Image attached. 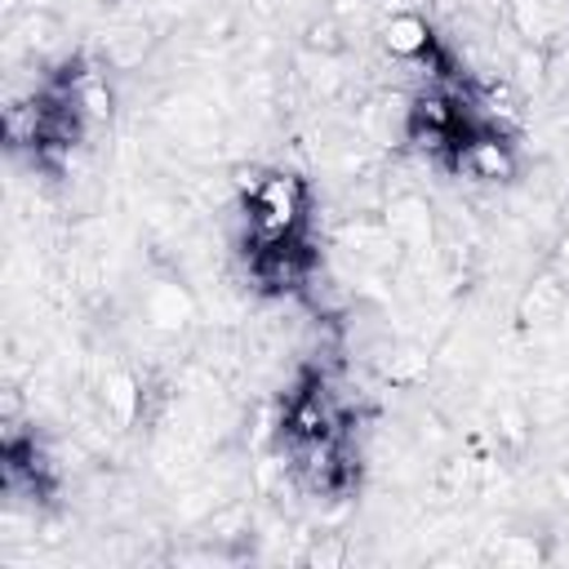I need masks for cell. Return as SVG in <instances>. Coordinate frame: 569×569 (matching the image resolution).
I'll return each instance as SVG.
<instances>
[{"label":"cell","instance_id":"6da1fadb","mask_svg":"<svg viewBox=\"0 0 569 569\" xmlns=\"http://www.w3.org/2000/svg\"><path fill=\"white\" fill-rule=\"evenodd\" d=\"M302 222V187L289 173H267L249 191V236L253 244H280L293 240Z\"/></svg>","mask_w":569,"mask_h":569},{"label":"cell","instance_id":"7a4b0ae2","mask_svg":"<svg viewBox=\"0 0 569 569\" xmlns=\"http://www.w3.org/2000/svg\"><path fill=\"white\" fill-rule=\"evenodd\" d=\"M253 271H258V280L271 284V289H293V284H302V276H307V253L298 249V240L258 244Z\"/></svg>","mask_w":569,"mask_h":569},{"label":"cell","instance_id":"3957f363","mask_svg":"<svg viewBox=\"0 0 569 569\" xmlns=\"http://www.w3.org/2000/svg\"><path fill=\"white\" fill-rule=\"evenodd\" d=\"M458 160H462L476 178H507V173H511V156H507V147H502L498 138H471V142L458 151Z\"/></svg>","mask_w":569,"mask_h":569},{"label":"cell","instance_id":"277c9868","mask_svg":"<svg viewBox=\"0 0 569 569\" xmlns=\"http://www.w3.org/2000/svg\"><path fill=\"white\" fill-rule=\"evenodd\" d=\"M387 44H391V53H400V58H413V53H427V49H431V36H427V27H422V22H413V18H400V22H391V31H387Z\"/></svg>","mask_w":569,"mask_h":569}]
</instances>
